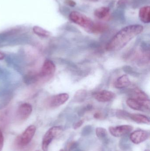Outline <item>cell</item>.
Listing matches in <instances>:
<instances>
[{"label":"cell","instance_id":"obj_1","mask_svg":"<svg viewBox=\"0 0 150 151\" xmlns=\"http://www.w3.org/2000/svg\"><path fill=\"white\" fill-rule=\"evenodd\" d=\"M143 30L144 27L138 24L125 27L118 32L107 43V50L109 51L120 50Z\"/></svg>","mask_w":150,"mask_h":151},{"label":"cell","instance_id":"obj_2","mask_svg":"<svg viewBox=\"0 0 150 151\" xmlns=\"http://www.w3.org/2000/svg\"><path fill=\"white\" fill-rule=\"evenodd\" d=\"M69 19L73 23L84 28L87 32H91L94 23L86 15L74 11L70 14Z\"/></svg>","mask_w":150,"mask_h":151},{"label":"cell","instance_id":"obj_3","mask_svg":"<svg viewBox=\"0 0 150 151\" xmlns=\"http://www.w3.org/2000/svg\"><path fill=\"white\" fill-rule=\"evenodd\" d=\"M63 128L60 126H54L50 128L43 137L42 141V149L43 151H48V147L53 140L61 134Z\"/></svg>","mask_w":150,"mask_h":151},{"label":"cell","instance_id":"obj_4","mask_svg":"<svg viewBox=\"0 0 150 151\" xmlns=\"http://www.w3.org/2000/svg\"><path fill=\"white\" fill-rule=\"evenodd\" d=\"M36 130V128L34 125L29 126L17 138V145L20 147H24L28 145L32 140Z\"/></svg>","mask_w":150,"mask_h":151},{"label":"cell","instance_id":"obj_5","mask_svg":"<svg viewBox=\"0 0 150 151\" xmlns=\"http://www.w3.org/2000/svg\"><path fill=\"white\" fill-rule=\"evenodd\" d=\"M56 66L54 63L50 60H45L41 68L39 75L42 78H51L54 74Z\"/></svg>","mask_w":150,"mask_h":151},{"label":"cell","instance_id":"obj_6","mask_svg":"<svg viewBox=\"0 0 150 151\" xmlns=\"http://www.w3.org/2000/svg\"><path fill=\"white\" fill-rule=\"evenodd\" d=\"M133 127L130 125H121L116 127H110L109 128V131L113 136L119 137L129 134L133 130Z\"/></svg>","mask_w":150,"mask_h":151},{"label":"cell","instance_id":"obj_7","mask_svg":"<svg viewBox=\"0 0 150 151\" xmlns=\"http://www.w3.org/2000/svg\"><path fill=\"white\" fill-rule=\"evenodd\" d=\"M32 112V106L29 103H23L18 106L17 110V119L20 121H24L30 117Z\"/></svg>","mask_w":150,"mask_h":151},{"label":"cell","instance_id":"obj_8","mask_svg":"<svg viewBox=\"0 0 150 151\" xmlns=\"http://www.w3.org/2000/svg\"><path fill=\"white\" fill-rule=\"evenodd\" d=\"M149 137V133L144 130H137L134 131L130 135V141L135 144L138 145L147 140Z\"/></svg>","mask_w":150,"mask_h":151},{"label":"cell","instance_id":"obj_9","mask_svg":"<svg viewBox=\"0 0 150 151\" xmlns=\"http://www.w3.org/2000/svg\"><path fill=\"white\" fill-rule=\"evenodd\" d=\"M69 98L68 94L66 93L57 94L51 98L48 103L52 108L58 107L65 104Z\"/></svg>","mask_w":150,"mask_h":151},{"label":"cell","instance_id":"obj_10","mask_svg":"<svg viewBox=\"0 0 150 151\" xmlns=\"http://www.w3.org/2000/svg\"><path fill=\"white\" fill-rule=\"evenodd\" d=\"M114 92L104 90L98 91L94 94V97L97 101L102 103L110 102L115 97Z\"/></svg>","mask_w":150,"mask_h":151},{"label":"cell","instance_id":"obj_11","mask_svg":"<svg viewBox=\"0 0 150 151\" xmlns=\"http://www.w3.org/2000/svg\"><path fill=\"white\" fill-rule=\"evenodd\" d=\"M131 83L130 79L128 76L123 75L117 79L114 83V86L117 88H124L130 86Z\"/></svg>","mask_w":150,"mask_h":151},{"label":"cell","instance_id":"obj_12","mask_svg":"<svg viewBox=\"0 0 150 151\" xmlns=\"http://www.w3.org/2000/svg\"><path fill=\"white\" fill-rule=\"evenodd\" d=\"M128 118L133 121L139 124H149L150 123L149 119L143 114L129 113Z\"/></svg>","mask_w":150,"mask_h":151},{"label":"cell","instance_id":"obj_13","mask_svg":"<svg viewBox=\"0 0 150 151\" xmlns=\"http://www.w3.org/2000/svg\"><path fill=\"white\" fill-rule=\"evenodd\" d=\"M110 9L107 7H101L95 10L94 14L99 19H106L110 16Z\"/></svg>","mask_w":150,"mask_h":151},{"label":"cell","instance_id":"obj_14","mask_svg":"<svg viewBox=\"0 0 150 151\" xmlns=\"http://www.w3.org/2000/svg\"><path fill=\"white\" fill-rule=\"evenodd\" d=\"M150 12L149 6H144L140 9L139 12V16L142 22L145 24L150 23Z\"/></svg>","mask_w":150,"mask_h":151},{"label":"cell","instance_id":"obj_15","mask_svg":"<svg viewBox=\"0 0 150 151\" xmlns=\"http://www.w3.org/2000/svg\"><path fill=\"white\" fill-rule=\"evenodd\" d=\"M127 105L131 108L136 111H144L145 108L139 101L133 98H130L127 99Z\"/></svg>","mask_w":150,"mask_h":151},{"label":"cell","instance_id":"obj_16","mask_svg":"<svg viewBox=\"0 0 150 151\" xmlns=\"http://www.w3.org/2000/svg\"><path fill=\"white\" fill-rule=\"evenodd\" d=\"M108 27L102 23H94L91 32L93 33H101L107 30Z\"/></svg>","mask_w":150,"mask_h":151},{"label":"cell","instance_id":"obj_17","mask_svg":"<svg viewBox=\"0 0 150 151\" xmlns=\"http://www.w3.org/2000/svg\"><path fill=\"white\" fill-rule=\"evenodd\" d=\"M33 32L41 37H48L50 36V32L39 26H34L33 28Z\"/></svg>","mask_w":150,"mask_h":151},{"label":"cell","instance_id":"obj_18","mask_svg":"<svg viewBox=\"0 0 150 151\" xmlns=\"http://www.w3.org/2000/svg\"><path fill=\"white\" fill-rule=\"evenodd\" d=\"M96 134L97 137L100 140H105L107 135L106 129L103 127H97L96 128Z\"/></svg>","mask_w":150,"mask_h":151},{"label":"cell","instance_id":"obj_19","mask_svg":"<svg viewBox=\"0 0 150 151\" xmlns=\"http://www.w3.org/2000/svg\"><path fill=\"white\" fill-rule=\"evenodd\" d=\"M87 96V91L85 90H79L76 92L75 96V100L77 101H83Z\"/></svg>","mask_w":150,"mask_h":151},{"label":"cell","instance_id":"obj_20","mask_svg":"<svg viewBox=\"0 0 150 151\" xmlns=\"http://www.w3.org/2000/svg\"><path fill=\"white\" fill-rule=\"evenodd\" d=\"M91 131L92 129L91 127H86L83 129L82 135L84 136H86L90 134Z\"/></svg>","mask_w":150,"mask_h":151},{"label":"cell","instance_id":"obj_21","mask_svg":"<svg viewBox=\"0 0 150 151\" xmlns=\"http://www.w3.org/2000/svg\"><path fill=\"white\" fill-rule=\"evenodd\" d=\"M4 138L2 132L0 130V151H1L3 148Z\"/></svg>","mask_w":150,"mask_h":151},{"label":"cell","instance_id":"obj_22","mask_svg":"<svg viewBox=\"0 0 150 151\" xmlns=\"http://www.w3.org/2000/svg\"><path fill=\"white\" fill-rule=\"evenodd\" d=\"M83 122L84 121L82 120L78 121V122L74 124V126H73V128L75 129H77L80 128L82 125Z\"/></svg>","mask_w":150,"mask_h":151},{"label":"cell","instance_id":"obj_23","mask_svg":"<svg viewBox=\"0 0 150 151\" xmlns=\"http://www.w3.org/2000/svg\"><path fill=\"white\" fill-rule=\"evenodd\" d=\"M65 3L69 6L72 7H74L76 4L75 2L73 0H65Z\"/></svg>","mask_w":150,"mask_h":151},{"label":"cell","instance_id":"obj_24","mask_svg":"<svg viewBox=\"0 0 150 151\" xmlns=\"http://www.w3.org/2000/svg\"><path fill=\"white\" fill-rule=\"evenodd\" d=\"M77 145L76 142H72L69 145L68 147V151H70V150H73V149H75L76 147L77 146Z\"/></svg>","mask_w":150,"mask_h":151},{"label":"cell","instance_id":"obj_25","mask_svg":"<svg viewBox=\"0 0 150 151\" xmlns=\"http://www.w3.org/2000/svg\"><path fill=\"white\" fill-rule=\"evenodd\" d=\"M100 117H101V114L99 113L95 114V115H94V117L96 119H99Z\"/></svg>","mask_w":150,"mask_h":151},{"label":"cell","instance_id":"obj_26","mask_svg":"<svg viewBox=\"0 0 150 151\" xmlns=\"http://www.w3.org/2000/svg\"><path fill=\"white\" fill-rule=\"evenodd\" d=\"M4 54H3L1 52H0V60H3L4 59Z\"/></svg>","mask_w":150,"mask_h":151},{"label":"cell","instance_id":"obj_27","mask_svg":"<svg viewBox=\"0 0 150 151\" xmlns=\"http://www.w3.org/2000/svg\"><path fill=\"white\" fill-rule=\"evenodd\" d=\"M59 151H65L64 150H63V149H61V150H60Z\"/></svg>","mask_w":150,"mask_h":151},{"label":"cell","instance_id":"obj_28","mask_svg":"<svg viewBox=\"0 0 150 151\" xmlns=\"http://www.w3.org/2000/svg\"><path fill=\"white\" fill-rule=\"evenodd\" d=\"M39 151V150H37V151Z\"/></svg>","mask_w":150,"mask_h":151},{"label":"cell","instance_id":"obj_29","mask_svg":"<svg viewBox=\"0 0 150 151\" xmlns=\"http://www.w3.org/2000/svg\"></svg>","mask_w":150,"mask_h":151}]
</instances>
